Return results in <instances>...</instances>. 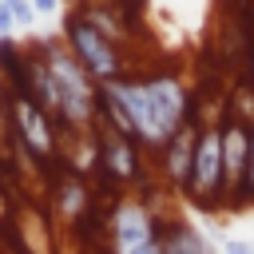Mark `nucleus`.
Wrapping results in <instances>:
<instances>
[{
  "label": "nucleus",
  "mask_w": 254,
  "mask_h": 254,
  "mask_svg": "<svg viewBox=\"0 0 254 254\" xmlns=\"http://www.w3.org/2000/svg\"><path fill=\"white\" fill-rule=\"evenodd\" d=\"M194 135H198V115L187 119V123L171 135V143L159 151L163 183H167V190H175V194H187V183H190V155H194Z\"/></svg>",
  "instance_id": "0eeeda50"
},
{
  "label": "nucleus",
  "mask_w": 254,
  "mask_h": 254,
  "mask_svg": "<svg viewBox=\"0 0 254 254\" xmlns=\"http://www.w3.org/2000/svg\"><path fill=\"white\" fill-rule=\"evenodd\" d=\"M60 40H64V48L75 56V64H79L95 83H111V79L127 75L123 52H119L107 36H99V32L79 16V8H67V12H64V32H60Z\"/></svg>",
  "instance_id": "7ed1b4c3"
},
{
  "label": "nucleus",
  "mask_w": 254,
  "mask_h": 254,
  "mask_svg": "<svg viewBox=\"0 0 254 254\" xmlns=\"http://www.w3.org/2000/svg\"><path fill=\"white\" fill-rule=\"evenodd\" d=\"M222 171H226V210H242V183L250 167V123L222 111Z\"/></svg>",
  "instance_id": "423d86ee"
},
{
  "label": "nucleus",
  "mask_w": 254,
  "mask_h": 254,
  "mask_svg": "<svg viewBox=\"0 0 254 254\" xmlns=\"http://www.w3.org/2000/svg\"><path fill=\"white\" fill-rule=\"evenodd\" d=\"M0 190H4V187H0Z\"/></svg>",
  "instance_id": "f3484780"
},
{
  "label": "nucleus",
  "mask_w": 254,
  "mask_h": 254,
  "mask_svg": "<svg viewBox=\"0 0 254 254\" xmlns=\"http://www.w3.org/2000/svg\"><path fill=\"white\" fill-rule=\"evenodd\" d=\"M254 206V123H250V167H246V183H242V210Z\"/></svg>",
  "instance_id": "9b49d317"
},
{
  "label": "nucleus",
  "mask_w": 254,
  "mask_h": 254,
  "mask_svg": "<svg viewBox=\"0 0 254 254\" xmlns=\"http://www.w3.org/2000/svg\"><path fill=\"white\" fill-rule=\"evenodd\" d=\"M131 254H163V246H159V238H151V242H143V246L131 250Z\"/></svg>",
  "instance_id": "2eb2a0df"
},
{
  "label": "nucleus",
  "mask_w": 254,
  "mask_h": 254,
  "mask_svg": "<svg viewBox=\"0 0 254 254\" xmlns=\"http://www.w3.org/2000/svg\"><path fill=\"white\" fill-rule=\"evenodd\" d=\"M0 4H8V12H12V20H16V28H32L40 16H36V8H32V0H0Z\"/></svg>",
  "instance_id": "9d476101"
},
{
  "label": "nucleus",
  "mask_w": 254,
  "mask_h": 254,
  "mask_svg": "<svg viewBox=\"0 0 254 254\" xmlns=\"http://www.w3.org/2000/svg\"><path fill=\"white\" fill-rule=\"evenodd\" d=\"M32 8H36V16H56L60 0H32Z\"/></svg>",
  "instance_id": "4468645a"
},
{
  "label": "nucleus",
  "mask_w": 254,
  "mask_h": 254,
  "mask_svg": "<svg viewBox=\"0 0 254 254\" xmlns=\"http://www.w3.org/2000/svg\"><path fill=\"white\" fill-rule=\"evenodd\" d=\"M250 87H254V52H250Z\"/></svg>",
  "instance_id": "dca6fc26"
},
{
  "label": "nucleus",
  "mask_w": 254,
  "mask_h": 254,
  "mask_svg": "<svg viewBox=\"0 0 254 254\" xmlns=\"http://www.w3.org/2000/svg\"><path fill=\"white\" fill-rule=\"evenodd\" d=\"M147 83V99H151V131H155V151H163L171 143V135L194 119V95L187 91L183 75L175 67H159V71H143Z\"/></svg>",
  "instance_id": "20e7f679"
},
{
  "label": "nucleus",
  "mask_w": 254,
  "mask_h": 254,
  "mask_svg": "<svg viewBox=\"0 0 254 254\" xmlns=\"http://www.w3.org/2000/svg\"><path fill=\"white\" fill-rule=\"evenodd\" d=\"M36 52L44 56L48 75H52V83H56V103H60L56 131H60V139L87 135V131L95 127V95H99V83L75 64V56L64 48L60 36L40 40Z\"/></svg>",
  "instance_id": "f257e3e1"
},
{
  "label": "nucleus",
  "mask_w": 254,
  "mask_h": 254,
  "mask_svg": "<svg viewBox=\"0 0 254 254\" xmlns=\"http://www.w3.org/2000/svg\"><path fill=\"white\" fill-rule=\"evenodd\" d=\"M190 206L214 214L226 210V171H222V127L218 119H198L194 155H190V183L183 194Z\"/></svg>",
  "instance_id": "f03ea898"
},
{
  "label": "nucleus",
  "mask_w": 254,
  "mask_h": 254,
  "mask_svg": "<svg viewBox=\"0 0 254 254\" xmlns=\"http://www.w3.org/2000/svg\"><path fill=\"white\" fill-rule=\"evenodd\" d=\"M4 36H16V20H12L8 4H0V40H4Z\"/></svg>",
  "instance_id": "ddd939ff"
},
{
  "label": "nucleus",
  "mask_w": 254,
  "mask_h": 254,
  "mask_svg": "<svg viewBox=\"0 0 254 254\" xmlns=\"http://www.w3.org/2000/svg\"><path fill=\"white\" fill-rule=\"evenodd\" d=\"M222 254H254V242H246V238H226V242H222Z\"/></svg>",
  "instance_id": "f8f14e48"
},
{
  "label": "nucleus",
  "mask_w": 254,
  "mask_h": 254,
  "mask_svg": "<svg viewBox=\"0 0 254 254\" xmlns=\"http://www.w3.org/2000/svg\"><path fill=\"white\" fill-rule=\"evenodd\" d=\"M159 246L163 254H214L206 234L179 214H159Z\"/></svg>",
  "instance_id": "1a4fd4ad"
},
{
  "label": "nucleus",
  "mask_w": 254,
  "mask_h": 254,
  "mask_svg": "<svg viewBox=\"0 0 254 254\" xmlns=\"http://www.w3.org/2000/svg\"><path fill=\"white\" fill-rule=\"evenodd\" d=\"M91 202H95V194L87 190V179H79V175H71L64 167L52 175V206H56V214L67 226H75L79 218H87Z\"/></svg>",
  "instance_id": "6e6552de"
},
{
  "label": "nucleus",
  "mask_w": 254,
  "mask_h": 254,
  "mask_svg": "<svg viewBox=\"0 0 254 254\" xmlns=\"http://www.w3.org/2000/svg\"><path fill=\"white\" fill-rule=\"evenodd\" d=\"M91 131H95V143H99V171H103V179L123 183V187H143V179H147L143 143L127 139V135H115L103 123H95Z\"/></svg>",
  "instance_id": "39448f33"
}]
</instances>
